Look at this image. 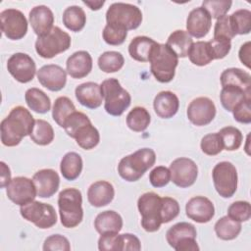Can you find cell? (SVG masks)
<instances>
[{
	"label": "cell",
	"instance_id": "obj_1",
	"mask_svg": "<svg viewBox=\"0 0 251 251\" xmlns=\"http://www.w3.org/2000/svg\"><path fill=\"white\" fill-rule=\"evenodd\" d=\"M34 122L32 115L25 107L13 108L0 125L2 144L8 147L19 145L24 137L30 135Z\"/></svg>",
	"mask_w": 251,
	"mask_h": 251
},
{
	"label": "cell",
	"instance_id": "obj_2",
	"mask_svg": "<svg viewBox=\"0 0 251 251\" xmlns=\"http://www.w3.org/2000/svg\"><path fill=\"white\" fill-rule=\"evenodd\" d=\"M148 62L152 75L159 82L168 83L173 80L178 57L167 44L157 42L150 53Z\"/></svg>",
	"mask_w": 251,
	"mask_h": 251
},
{
	"label": "cell",
	"instance_id": "obj_3",
	"mask_svg": "<svg viewBox=\"0 0 251 251\" xmlns=\"http://www.w3.org/2000/svg\"><path fill=\"white\" fill-rule=\"evenodd\" d=\"M156 162V153L151 148H141L121 159L118 165L120 176L129 182L136 181Z\"/></svg>",
	"mask_w": 251,
	"mask_h": 251
},
{
	"label": "cell",
	"instance_id": "obj_4",
	"mask_svg": "<svg viewBox=\"0 0 251 251\" xmlns=\"http://www.w3.org/2000/svg\"><path fill=\"white\" fill-rule=\"evenodd\" d=\"M58 207L63 226L73 228L77 226L83 219L82 195L74 187L66 188L59 193Z\"/></svg>",
	"mask_w": 251,
	"mask_h": 251
},
{
	"label": "cell",
	"instance_id": "obj_5",
	"mask_svg": "<svg viewBox=\"0 0 251 251\" xmlns=\"http://www.w3.org/2000/svg\"><path fill=\"white\" fill-rule=\"evenodd\" d=\"M100 86L106 112L115 117L123 115L131 102V97L128 91L123 88L120 81L114 77L103 80Z\"/></svg>",
	"mask_w": 251,
	"mask_h": 251
},
{
	"label": "cell",
	"instance_id": "obj_6",
	"mask_svg": "<svg viewBox=\"0 0 251 251\" xmlns=\"http://www.w3.org/2000/svg\"><path fill=\"white\" fill-rule=\"evenodd\" d=\"M106 21L112 25L126 30L137 28L142 22L140 9L132 4L117 2L110 5L106 12Z\"/></svg>",
	"mask_w": 251,
	"mask_h": 251
},
{
	"label": "cell",
	"instance_id": "obj_7",
	"mask_svg": "<svg viewBox=\"0 0 251 251\" xmlns=\"http://www.w3.org/2000/svg\"><path fill=\"white\" fill-rule=\"evenodd\" d=\"M137 208L141 215V226L147 232L157 231L162 223V198L155 192L143 193L137 200Z\"/></svg>",
	"mask_w": 251,
	"mask_h": 251
},
{
	"label": "cell",
	"instance_id": "obj_8",
	"mask_svg": "<svg viewBox=\"0 0 251 251\" xmlns=\"http://www.w3.org/2000/svg\"><path fill=\"white\" fill-rule=\"evenodd\" d=\"M71 43L72 39L69 33L59 26H54L48 34L37 37L35 41V51L40 57L51 59L67 51L71 47Z\"/></svg>",
	"mask_w": 251,
	"mask_h": 251
},
{
	"label": "cell",
	"instance_id": "obj_9",
	"mask_svg": "<svg viewBox=\"0 0 251 251\" xmlns=\"http://www.w3.org/2000/svg\"><path fill=\"white\" fill-rule=\"evenodd\" d=\"M212 177L216 191L223 198L232 197L237 189V171L232 163L223 161L218 163L213 171Z\"/></svg>",
	"mask_w": 251,
	"mask_h": 251
},
{
	"label": "cell",
	"instance_id": "obj_10",
	"mask_svg": "<svg viewBox=\"0 0 251 251\" xmlns=\"http://www.w3.org/2000/svg\"><path fill=\"white\" fill-rule=\"evenodd\" d=\"M20 213L22 217L34 224L41 229L52 227L57 223V214L54 207L39 201H31L21 206Z\"/></svg>",
	"mask_w": 251,
	"mask_h": 251
},
{
	"label": "cell",
	"instance_id": "obj_11",
	"mask_svg": "<svg viewBox=\"0 0 251 251\" xmlns=\"http://www.w3.org/2000/svg\"><path fill=\"white\" fill-rule=\"evenodd\" d=\"M0 21L1 30L8 39H22L27 32V21L20 10L10 8L2 11Z\"/></svg>",
	"mask_w": 251,
	"mask_h": 251
},
{
	"label": "cell",
	"instance_id": "obj_12",
	"mask_svg": "<svg viewBox=\"0 0 251 251\" xmlns=\"http://www.w3.org/2000/svg\"><path fill=\"white\" fill-rule=\"evenodd\" d=\"M171 180L180 188L191 186L198 176V168L195 162L186 157L174 160L170 165Z\"/></svg>",
	"mask_w": 251,
	"mask_h": 251
},
{
	"label": "cell",
	"instance_id": "obj_13",
	"mask_svg": "<svg viewBox=\"0 0 251 251\" xmlns=\"http://www.w3.org/2000/svg\"><path fill=\"white\" fill-rule=\"evenodd\" d=\"M8 198L15 204L23 206L33 201L37 195L32 179L25 176H16L6 186Z\"/></svg>",
	"mask_w": 251,
	"mask_h": 251
},
{
	"label": "cell",
	"instance_id": "obj_14",
	"mask_svg": "<svg viewBox=\"0 0 251 251\" xmlns=\"http://www.w3.org/2000/svg\"><path fill=\"white\" fill-rule=\"evenodd\" d=\"M7 70L17 81L26 83L33 79L36 73V66L28 54L19 52L13 54L8 59Z\"/></svg>",
	"mask_w": 251,
	"mask_h": 251
},
{
	"label": "cell",
	"instance_id": "obj_15",
	"mask_svg": "<svg viewBox=\"0 0 251 251\" xmlns=\"http://www.w3.org/2000/svg\"><path fill=\"white\" fill-rule=\"evenodd\" d=\"M217 113L214 102L208 97H197L193 99L186 111L188 120L197 126L209 125Z\"/></svg>",
	"mask_w": 251,
	"mask_h": 251
},
{
	"label": "cell",
	"instance_id": "obj_16",
	"mask_svg": "<svg viewBox=\"0 0 251 251\" xmlns=\"http://www.w3.org/2000/svg\"><path fill=\"white\" fill-rule=\"evenodd\" d=\"M37 79L50 91H60L67 83V72L55 64L44 65L37 71Z\"/></svg>",
	"mask_w": 251,
	"mask_h": 251
},
{
	"label": "cell",
	"instance_id": "obj_17",
	"mask_svg": "<svg viewBox=\"0 0 251 251\" xmlns=\"http://www.w3.org/2000/svg\"><path fill=\"white\" fill-rule=\"evenodd\" d=\"M186 216L199 224L210 222L215 216V207L210 199L204 196H195L185 205Z\"/></svg>",
	"mask_w": 251,
	"mask_h": 251
},
{
	"label": "cell",
	"instance_id": "obj_18",
	"mask_svg": "<svg viewBox=\"0 0 251 251\" xmlns=\"http://www.w3.org/2000/svg\"><path fill=\"white\" fill-rule=\"evenodd\" d=\"M32 180L36 187L37 196L49 198L53 196L59 188L60 176L52 169H42L33 175Z\"/></svg>",
	"mask_w": 251,
	"mask_h": 251
},
{
	"label": "cell",
	"instance_id": "obj_19",
	"mask_svg": "<svg viewBox=\"0 0 251 251\" xmlns=\"http://www.w3.org/2000/svg\"><path fill=\"white\" fill-rule=\"evenodd\" d=\"M29 24L34 33L40 37L48 34L54 24V15L51 9L45 5H38L33 7L28 15Z\"/></svg>",
	"mask_w": 251,
	"mask_h": 251
},
{
	"label": "cell",
	"instance_id": "obj_20",
	"mask_svg": "<svg viewBox=\"0 0 251 251\" xmlns=\"http://www.w3.org/2000/svg\"><path fill=\"white\" fill-rule=\"evenodd\" d=\"M212 26V18L203 7H197L190 11L186 20L187 32L196 38H202L208 34Z\"/></svg>",
	"mask_w": 251,
	"mask_h": 251
},
{
	"label": "cell",
	"instance_id": "obj_21",
	"mask_svg": "<svg viewBox=\"0 0 251 251\" xmlns=\"http://www.w3.org/2000/svg\"><path fill=\"white\" fill-rule=\"evenodd\" d=\"M75 94L79 104L88 109H96L103 102L101 86L93 81H87L77 85Z\"/></svg>",
	"mask_w": 251,
	"mask_h": 251
},
{
	"label": "cell",
	"instance_id": "obj_22",
	"mask_svg": "<svg viewBox=\"0 0 251 251\" xmlns=\"http://www.w3.org/2000/svg\"><path fill=\"white\" fill-rule=\"evenodd\" d=\"M66 69L73 78L85 77L92 70V57L87 51H76L68 58Z\"/></svg>",
	"mask_w": 251,
	"mask_h": 251
},
{
	"label": "cell",
	"instance_id": "obj_23",
	"mask_svg": "<svg viewBox=\"0 0 251 251\" xmlns=\"http://www.w3.org/2000/svg\"><path fill=\"white\" fill-rule=\"evenodd\" d=\"M115 196V189L112 183L106 180L93 182L87 190L88 202L94 207H104L110 204Z\"/></svg>",
	"mask_w": 251,
	"mask_h": 251
},
{
	"label": "cell",
	"instance_id": "obj_24",
	"mask_svg": "<svg viewBox=\"0 0 251 251\" xmlns=\"http://www.w3.org/2000/svg\"><path fill=\"white\" fill-rule=\"evenodd\" d=\"M154 111L162 119L173 118L178 111V97L172 91L166 90L159 92L153 101Z\"/></svg>",
	"mask_w": 251,
	"mask_h": 251
},
{
	"label": "cell",
	"instance_id": "obj_25",
	"mask_svg": "<svg viewBox=\"0 0 251 251\" xmlns=\"http://www.w3.org/2000/svg\"><path fill=\"white\" fill-rule=\"evenodd\" d=\"M94 227L99 234L119 233L123 228V219L115 211H104L96 216Z\"/></svg>",
	"mask_w": 251,
	"mask_h": 251
},
{
	"label": "cell",
	"instance_id": "obj_26",
	"mask_svg": "<svg viewBox=\"0 0 251 251\" xmlns=\"http://www.w3.org/2000/svg\"><path fill=\"white\" fill-rule=\"evenodd\" d=\"M221 84L225 86H235L251 92V75L239 68L226 69L220 76Z\"/></svg>",
	"mask_w": 251,
	"mask_h": 251
},
{
	"label": "cell",
	"instance_id": "obj_27",
	"mask_svg": "<svg viewBox=\"0 0 251 251\" xmlns=\"http://www.w3.org/2000/svg\"><path fill=\"white\" fill-rule=\"evenodd\" d=\"M157 42L147 36H136L128 45L130 57L138 62H148L150 53Z\"/></svg>",
	"mask_w": 251,
	"mask_h": 251
},
{
	"label": "cell",
	"instance_id": "obj_28",
	"mask_svg": "<svg viewBox=\"0 0 251 251\" xmlns=\"http://www.w3.org/2000/svg\"><path fill=\"white\" fill-rule=\"evenodd\" d=\"M82 159L75 152H68L64 155L60 164V171L64 178L67 180L76 179L82 171Z\"/></svg>",
	"mask_w": 251,
	"mask_h": 251
},
{
	"label": "cell",
	"instance_id": "obj_29",
	"mask_svg": "<svg viewBox=\"0 0 251 251\" xmlns=\"http://www.w3.org/2000/svg\"><path fill=\"white\" fill-rule=\"evenodd\" d=\"M193 43V39L191 35L182 29H177L173 31L166 44L176 54L179 58H184L188 55V51Z\"/></svg>",
	"mask_w": 251,
	"mask_h": 251
},
{
	"label": "cell",
	"instance_id": "obj_30",
	"mask_svg": "<svg viewBox=\"0 0 251 251\" xmlns=\"http://www.w3.org/2000/svg\"><path fill=\"white\" fill-rule=\"evenodd\" d=\"M25 99L28 108L38 114H45L51 108V100L49 96L39 88H28L25 91Z\"/></svg>",
	"mask_w": 251,
	"mask_h": 251
},
{
	"label": "cell",
	"instance_id": "obj_31",
	"mask_svg": "<svg viewBox=\"0 0 251 251\" xmlns=\"http://www.w3.org/2000/svg\"><path fill=\"white\" fill-rule=\"evenodd\" d=\"M63 24L64 25L74 32L80 31L86 23V15L82 8L74 5L65 9L63 12Z\"/></svg>",
	"mask_w": 251,
	"mask_h": 251
},
{
	"label": "cell",
	"instance_id": "obj_32",
	"mask_svg": "<svg viewBox=\"0 0 251 251\" xmlns=\"http://www.w3.org/2000/svg\"><path fill=\"white\" fill-rule=\"evenodd\" d=\"M247 97H251V92L235 86H225L222 88L220 94L222 106L227 112H232L236 105Z\"/></svg>",
	"mask_w": 251,
	"mask_h": 251
},
{
	"label": "cell",
	"instance_id": "obj_33",
	"mask_svg": "<svg viewBox=\"0 0 251 251\" xmlns=\"http://www.w3.org/2000/svg\"><path fill=\"white\" fill-rule=\"evenodd\" d=\"M197 231L192 224L186 222H180L171 226L166 233V239L169 245L174 248L178 241L183 238L192 237L196 238Z\"/></svg>",
	"mask_w": 251,
	"mask_h": 251
},
{
	"label": "cell",
	"instance_id": "obj_34",
	"mask_svg": "<svg viewBox=\"0 0 251 251\" xmlns=\"http://www.w3.org/2000/svg\"><path fill=\"white\" fill-rule=\"evenodd\" d=\"M215 232L222 240H232L241 231V223L229 218L227 215L222 217L215 224Z\"/></svg>",
	"mask_w": 251,
	"mask_h": 251
},
{
	"label": "cell",
	"instance_id": "obj_35",
	"mask_svg": "<svg viewBox=\"0 0 251 251\" xmlns=\"http://www.w3.org/2000/svg\"><path fill=\"white\" fill-rule=\"evenodd\" d=\"M74 138L79 147L84 150H90L98 145L100 141V134L98 129L90 123L79 127Z\"/></svg>",
	"mask_w": 251,
	"mask_h": 251
},
{
	"label": "cell",
	"instance_id": "obj_36",
	"mask_svg": "<svg viewBox=\"0 0 251 251\" xmlns=\"http://www.w3.org/2000/svg\"><path fill=\"white\" fill-rule=\"evenodd\" d=\"M151 122L149 112L144 107H134L126 116V125L129 129L135 132L144 131Z\"/></svg>",
	"mask_w": 251,
	"mask_h": 251
},
{
	"label": "cell",
	"instance_id": "obj_37",
	"mask_svg": "<svg viewBox=\"0 0 251 251\" xmlns=\"http://www.w3.org/2000/svg\"><path fill=\"white\" fill-rule=\"evenodd\" d=\"M30 139L37 145L45 146L50 144L54 139V129L52 126L44 120H35L32 131L29 135Z\"/></svg>",
	"mask_w": 251,
	"mask_h": 251
},
{
	"label": "cell",
	"instance_id": "obj_38",
	"mask_svg": "<svg viewBox=\"0 0 251 251\" xmlns=\"http://www.w3.org/2000/svg\"><path fill=\"white\" fill-rule=\"evenodd\" d=\"M187 56L192 64L200 67L206 66L213 61L208 41L193 42Z\"/></svg>",
	"mask_w": 251,
	"mask_h": 251
},
{
	"label": "cell",
	"instance_id": "obj_39",
	"mask_svg": "<svg viewBox=\"0 0 251 251\" xmlns=\"http://www.w3.org/2000/svg\"><path fill=\"white\" fill-rule=\"evenodd\" d=\"M75 111V107L69 97L60 96L54 102L52 109V118L58 126L63 127L66 119Z\"/></svg>",
	"mask_w": 251,
	"mask_h": 251
},
{
	"label": "cell",
	"instance_id": "obj_40",
	"mask_svg": "<svg viewBox=\"0 0 251 251\" xmlns=\"http://www.w3.org/2000/svg\"><path fill=\"white\" fill-rule=\"evenodd\" d=\"M125 64V58L118 51H106L98 58L99 69L107 74L120 71Z\"/></svg>",
	"mask_w": 251,
	"mask_h": 251
},
{
	"label": "cell",
	"instance_id": "obj_41",
	"mask_svg": "<svg viewBox=\"0 0 251 251\" xmlns=\"http://www.w3.org/2000/svg\"><path fill=\"white\" fill-rule=\"evenodd\" d=\"M229 22L235 34H248L251 30V12L240 9L229 16Z\"/></svg>",
	"mask_w": 251,
	"mask_h": 251
},
{
	"label": "cell",
	"instance_id": "obj_42",
	"mask_svg": "<svg viewBox=\"0 0 251 251\" xmlns=\"http://www.w3.org/2000/svg\"><path fill=\"white\" fill-rule=\"evenodd\" d=\"M219 134L221 135L225 150L234 151L241 146L243 135L238 128L234 126H226L219 131Z\"/></svg>",
	"mask_w": 251,
	"mask_h": 251
},
{
	"label": "cell",
	"instance_id": "obj_43",
	"mask_svg": "<svg viewBox=\"0 0 251 251\" xmlns=\"http://www.w3.org/2000/svg\"><path fill=\"white\" fill-rule=\"evenodd\" d=\"M200 147L202 152L209 156H215L221 153L224 149V145L219 132H213L204 135L201 139Z\"/></svg>",
	"mask_w": 251,
	"mask_h": 251
},
{
	"label": "cell",
	"instance_id": "obj_44",
	"mask_svg": "<svg viewBox=\"0 0 251 251\" xmlns=\"http://www.w3.org/2000/svg\"><path fill=\"white\" fill-rule=\"evenodd\" d=\"M90 120L89 118L82 112H74L72 113L65 121L64 126L63 128L65 129L66 133L71 136L72 138H74L75 132L78 130L79 127H81L82 126H85L87 124H90Z\"/></svg>",
	"mask_w": 251,
	"mask_h": 251
},
{
	"label": "cell",
	"instance_id": "obj_45",
	"mask_svg": "<svg viewBox=\"0 0 251 251\" xmlns=\"http://www.w3.org/2000/svg\"><path fill=\"white\" fill-rule=\"evenodd\" d=\"M232 5L231 1L227 0H205L202 2V7L209 13L212 19H219L225 16Z\"/></svg>",
	"mask_w": 251,
	"mask_h": 251
},
{
	"label": "cell",
	"instance_id": "obj_46",
	"mask_svg": "<svg viewBox=\"0 0 251 251\" xmlns=\"http://www.w3.org/2000/svg\"><path fill=\"white\" fill-rule=\"evenodd\" d=\"M227 216L239 223L247 222L251 217L250 203L248 201L233 202L227 209Z\"/></svg>",
	"mask_w": 251,
	"mask_h": 251
},
{
	"label": "cell",
	"instance_id": "obj_47",
	"mask_svg": "<svg viewBox=\"0 0 251 251\" xmlns=\"http://www.w3.org/2000/svg\"><path fill=\"white\" fill-rule=\"evenodd\" d=\"M102 36L107 44L117 46L125 42L127 36V30L107 24L103 29Z\"/></svg>",
	"mask_w": 251,
	"mask_h": 251
},
{
	"label": "cell",
	"instance_id": "obj_48",
	"mask_svg": "<svg viewBox=\"0 0 251 251\" xmlns=\"http://www.w3.org/2000/svg\"><path fill=\"white\" fill-rule=\"evenodd\" d=\"M208 44L213 60L225 58L229 53L231 48L230 40L223 37H214L213 39L208 41Z\"/></svg>",
	"mask_w": 251,
	"mask_h": 251
},
{
	"label": "cell",
	"instance_id": "obj_49",
	"mask_svg": "<svg viewBox=\"0 0 251 251\" xmlns=\"http://www.w3.org/2000/svg\"><path fill=\"white\" fill-rule=\"evenodd\" d=\"M179 214V204L178 202L172 197H163L162 198V209H161V218L162 223L167 224L176 219Z\"/></svg>",
	"mask_w": 251,
	"mask_h": 251
},
{
	"label": "cell",
	"instance_id": "obj_50",
	"mask_svg": "<svg viewBox=\"0 0 251 251\" xmlns=\"http://www.w3.org/2000/svg\"><path fill=\"white\" fill-rule=\"evenodd\" d=\"M98 249L100 251H123L122 235L119 233L101 234L98 239Z\"/></svg>",
	"mask_w": 251,
	"mask_h": 251
},
{
	"label": "cell",
	"instance_id": "obj_51",
	"mask_svg": "<svg viewBox=\"0 0 251 251\" xmlns=\"http://www.w3.org/2000/svg\"><path fill=\"white\" fill-rule=\"evenodd\" d=\"M149 180L154 187H164L171 181L170 170L164 166L155 167L149 174Z\"/></svg>",
	"mask_w": 251,
	"mask_h": 251
},
{
	"label": "cell",
	"instance_id": "obj_52",
	"mask_svg": "<svg viewBox=\"0 0 251 251\" xmlns=\"http://www.w3.org/2000/svg\"><path fill=\"white\" fill-rule=\"evenodd\" d=\"M44 251H70L71 245L67 237L61 234H52L48 236L43 243Z\"/></svg>",
	"mask_w": 251,
	"mask_h": 251
},
{
	"label": "cell",
	"instance_id": "obj_53",
	"mask_svg": "<svg viewBox=\"0 0 251 251\" xmlns=\"http://www.w3.org/2000/svg\"><path fill=\"white\" fill-rule=\"evenodd\" d=\"M235 35L229 22V16L225 15L217 20L214 28V37H223L231 40Z\"/></svg>",
	"mask_w": 251,
	"mask_h": 251
},
{
	"label": "cell",
	"instance_id": "obj_54",
	"mask_svg": "<svg viewBox=\"0 0 251 251\" xmlns=\"http://www.w3.org/2000/svg\"><path fill=\"white\" fill-rule=\"evenodd\" d=\"M251 97H247L242 100L236 107L232 110L233 118L236 122L241 124L251 123Z\"/></svg>",
	"mask_w": 251,
	"mask_h": 251
},
{
	"label": "cell",
	"instance_id": "obj_55",
	"mask_svg": "<svg viewBox=\"0 0 251 251\" xmlns=\"http://www.w3.org/2000/svg\"><path fill=\"white\" fill-rule=\"evenodd\" d=\"M122 235V245H123V251L126 250H133V251H139L141 249L140 240L137 236L131 233H123Z\"/></svg>",
	"mask_w": 251,
	"mask_h": 251
},
{
	"label": "cell",
	"instance_id": "obj_56",
	"mask_svg": "<svg viewBox=\"0 0 251 251\" xmlns=\"http://www.w3.org/2000/svg\"><path fill=\"white\" fill-rule=\"evenodd\" d=\"M174 249L176 251H198L199 246L196 242V238L187 237L178 241Z\"/></svg>",
	"mask_w": 251,
	"mask_h": 251
},
{
	"label": "cell",
	"instance_id": "obj_57",
	"mask_svg": "<svg viewBox=\"0 0 251 251\" xmlns=\"http://www.w3.org/2000/svg\"><path fill=\"white\" fill-rule=\"evenodd\" d=\"M250 46H251L250 41L245 42L244 44L241 45V47L239 49V53H238L239 60L248 69H250Z\"/></svg>",
	"mask_w": 251,
	"mask_h": 251
},
{
	"label": "cell",
	"instance_id": "obj_58",
	"mask_svg": "<svg viewBox=\"0 0 251 251\" xmlns=\"http://www.w3.org/2000/svg\"><path fill=\"white\" fill-rule=\"evenodd\" d=\"M0 167H1V187L4 188L9 184V182L12 179L11 172L9 167L4 162H0Z\"/></svg>",
	"mask_w": 251,
	"mask_h": 251
},
{
	"label": "cell",
	"instance_id": "obj_59",
	"mask_svg": "<svg viewBox=\"0 0 251 251\" xmlns=\"http://www.w3.org/2000/svg\"><path fill=\"white\" fill-rule=\"evenodd\" d=\"M83 4H85L86 6H88L91 10L93 11H96V10H99L105 3V1H82Z\"/></svg>",
	"mask_w": 251,
	"mask_h": 251
}]
</instances>
